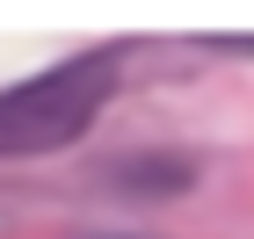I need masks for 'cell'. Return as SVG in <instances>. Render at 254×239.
<instances>
[{"mask_svg": "<svg viewBox=\"0 0 254 239\" xmlns=\"http://www.w3.org/2000/svg\"><path fill=\"white\" fill-rule=\"evenodd\" d=\"M117 87V51H80V58L51 65V73L22 80L0 95V152H59L87 123L102 116V101Z\"/></svg>", "mask_w": 254, "mask_h": 239, "instance_id": "1", "label": "cell"}]
</instances>
